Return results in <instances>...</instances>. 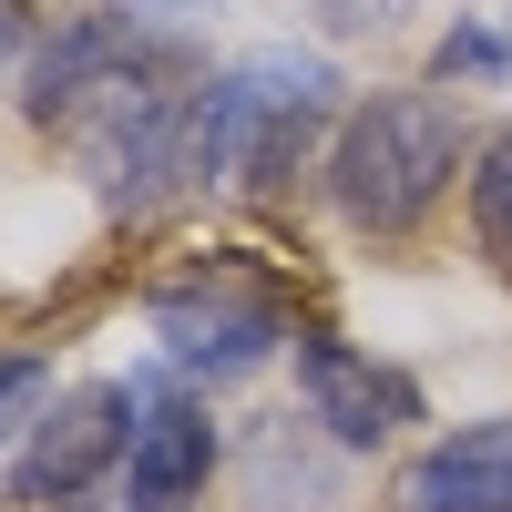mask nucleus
<instances>
[{
	"label": "nucleus",
	"mask_w": 512,
	"mask_h": 512,
	"mask_svg": "<svg viewBox=\"0 0 512 512\" xmlns=\"http://www.w3.org/2000/svg\"><path fill=\"white\" fill-rule=\"evenodd\" d=\"M472 144L461 134V103L451 93H359L328 134V205L349 216L359 236H420L441 216V195L472 175Z\"/></svg>",
	"instance_id": "nucleus-1"
},
{
	"label": "nucleus",
	"mask_w": 512,
	"mask_h": 512,
	"mask_svg": "<svg viewBox=\"0 0 512 512\" xmlns=\"http://www.w3.org/2000/svg\"><path fill=\"white\" fill-rule=\"evenodd\" d=\"M318 134H338V72L318 52H246L185 113V185L277 195Z\"/></svg>",
	"instance_id": "nucleus-2"
},
{
	"label": "nucleus",
	"mask_w": 512,
	"mask_h": 512,
	"mask_svg": "<svg viewBox=\"0 0 512 512\" xmlns=\"http://www.w3.org/2000/svg\"><path fill=\"white\" fill-rule=\"evenodd\" d=\"M144 328L164 338V359H175L185 379H246V369H267L277 349H297L287 297L246 287V277H175V287H154Z\"/></svg>",
	"instance_id": "nucleus-3"
},
{
	"label": "nucleus",
	"mask_w": 512,
	"mask_h": 512,
	"mask_svg": "<svg viewBox=\"0 0 512 512\" xmlns=\"http://www.w3.org/2000/svg\"><path fill=\"white\" fill-rule=\"evenodd\" d=\"M123 441H134V379H82V390H62L52 410L31 420L11 502H31V512L93 502L103 482H123Z\"/></svg>",
	"instance_id": "nucleus-4"
},
{
	"label": "nucleus",
	"mask_w": 512,
	"mask_h": 512,
	"mask_svg": "<svg viewBox=\"0 0 512 512\" xmlns=\"http://www.w3.org/2000/svg\"><path fill=\"white\" fill-rule=\"evenodd\" d=\"M297 410H308L338 451H379V441H400L420 420V379L369 359V349H349V338H328V328H297Z\"/></svg>",
	"instance_id": "nucleus-5"
},
{
	"label": "nucleus",
	"mask_w": 512,
	"mask_h": 512,
	"mask_svg": "<svg viewBox=\"0 0 512 512\" xmlns=\"http://www.w3.org/2000/svg\"><path fill=\"white\" fill-rule=\"evenodd\" d=\"M205 482H216V410L164 390V379H134V441H123V502L134 512H195Z\"/></svg>",
	"instance_id": "nucleus-6"
},
{
	"label": "nucleus",
	"mask_w": 512,
	"mask_h": 512,
	"mask_svg": "<svg viewBox=\"0 0 512 512\" xmlns=\"http://www.w3.org/2000/svg\"><path fill=\"white\" fill-rule=\"evenodd\" d=\"M390 512H512V420H461L390 472Z\"/></svg>",
	"instance_id": "nucleus-7"
},
{
	"label": "nucleus",
	"mask_w": 512,
	"mask_h": 512,
	"mask_svg": "<svg viewBox=\"0 0 512 512\" xmlns=\"http://www.w3.org/2000/svg\"><path fill=\"white\" fill-rule=\"evenodd\" d=\"M338 451L308 410H267L246 431V502L256 512H338Z\"/></svg>",
	"instance_id": "nucleus-8"
},
{
	"label": "nucleus",
	"mask_w": 512,
	"mask_h": 512,
	"mask_svg": "<svg viewBox=\"0 0 512 512\" xmlns=\"http://www.w3.org/2000/svg\"><path fill=\"white\" fill-rule=\"evenodd\" d=\"M461 195H472V236H482V256H502V267H512V123H492V134L472 144Z\"/></svg>",
	"instance_id": "nucleus-9"
},
{
	"label": "nucleus",
	"mask_w": 512,
	"mask_h": 512,
	"mask_svg": "<svg viewBox=\"0 0 512 512\" xmlns=\"http://www.w3.org/2000/svg\"><path fill=\"white\" fill-rule=\"evenodd\" d=\"M502 72H512V41L492 21H461L441 52H431V82H502Z\"/></svg>",
	"instance_id": "nucleus-10"
},
{
	"label": "nucleus",
	"mask_w": 512,
	"mask_h": 512,
	"mask_svg": "<svg viewBox=\"0 0 512 512\" xmlns=\"http://www.w3.org/2000/svg\"><path fill=\"white\" fill-rule=\"evenodd\" d=\"M41 410H52V359H31V349H0V441H21Z\"/></svg>",
	"instance_id": "nucleus-11"
},
{
	"label": "nucleus",
	"mask_w": 512,
	"mask_h": 512,
	"mask_svg": "<svg viewBox=\"0 0 512 512\" xmlns=\"http://www.w3.org/2000/svg\"><path fill=\"white\" fill-rule=\"evenodd\" d=\"M31 62V0H0V72Z\"/></svg>",
	"instance_id": "nucleus-12"
},
{
	"label": "nucleus",
	"mask_w": 512,
	"mask_h": 512,
	"mask_svg": "<svg viewBox=\"0 0 512 512\" xmlns=\"http://www.w3.org/2000/svg\"><path fill=\"white\" fill-rule=\"evenodd\" d=\"M134 11H164V21H185V11H205V0H134Z\"/></svg>",
	"instance_id": "nucleus-13"
},
{
	"label": "nucleus",
	"mask_w": 512,
	"mask_h": 512,
	"mask_svg": "<svg viewBox=\"0 0 512 512\" xmlns=\"http://www.w3.org/2000/svg\"><path fill=\"white\" fill-rule=\"evenodd\" d=\"M72 512H134V502H123V492H93V502H72Z\"/></svg>",
	"instance_id": "nucleus-14"
}]
</instances>
